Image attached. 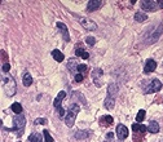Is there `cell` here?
<instances>
[{"mask_svg": "<svg viewBox=\"0 0 163 142\" xmlns=\"http://www.w3.org/2000/svg\"><path fill=\"white\" fill-rule=\"evenodd\" d=\"M2 83H3V87H4V92L8 97H12L16 94V89H17V87H16V80L13 79V76H10V75H3L2 76Z\"/></svg>", "mask_w": 163, "mask_h": 142, "instance_id": "cell-1", "label": "cell"}, {"mask_svg": "<svg viewBox=\"0 0 163 142\" xmlns=\"http://www.w3.org/2000/svg\"><path fill=\"white\" fill-rule=\"evenodd\" d=\"M80 111V107L78 103H73L70 107H69V111L65 116V124H66L69 128H71L75 123V119L78 116V113Z\"/></svg>", "mask_w": 163, "mask_h": 142, "instance_id": "cell-2", "label": "cell"}, {"mask_svg": "<svg viewBox=\"0 0 163 142\" xmlns=\"http://www.w3.org/2000/svg\"><path fill=\"white\" fill-rule=\"evenodd\" d=\"M26 125V116L24 114H19V115H16L14 119H13V128H10L9 130H18V136H22V132H24V128Z\"/></svg>", "mask_w": 163, "mask_h": 142, "instance_id": "cell-3", "label": "cell"}, {"mask_svg": "<svg viewBox=\"0 0 163 142\" xmlns=\"http://www.w3.org/2000/svg\"><path fill=\"white\" fill-rule=\"evenodd\" d=\"M141 8L146 12H155L158 9H163V0L157 2V0H144L141 2Z\"/></svg>", "mask_w": 163, "mask_h": 142, "instance_id": "cell-4", "label": "cell"}, {"mask_svg": "<svg viewBox=\"0 0 163 142\" xmlns=\"http://www.w3.org/2000/svg\"><path fill=\"white\" fill-rule=\"evenodd\" d=\"M66 97V92L65 91H61L58 94H57V97L54 98V101H53V106L57 108V111H58V115H60V118H63V116H66L65 115V110L62 108V100Z\"/></svg>", "mask_w": 163, "mask_h": 142, "instance_id": "cell-5", "label": "cell"}, {"mask_svg": "<svg viewBox=\"0 0 163 142\" xmlns=\"http://www.w3.org/2000/svg\"><path fill=\"white\" fill-rule=\"evenodd\" d=\"M160 89H162V83L158 79H153V80H150V83L146 87H144V93L145 94L155 93V92H158Z\"/></svg>", "mask_w": 163, "mask_h": 142, "instance_id": "cell-6", "label": "cell"}, {"mask_svg": "<svg viewBox=\"0 0 163 142\" xmlns=\"http://www.w3.org/2000/svg\"><path fill=\"white\" fill-rule=\"evenodd\" d=\"M78 21L79 24L88 31H95L97 29V25L93 22V21H91L90 18H85V17H78Z\"/></svg>", "mask_w": 163, "mask_h": 142, "instance_id": "cell-7", "label": "cell"}, {"mask_svg": "<svg viewBox=\"0 0 163 142\" xmlns=\"http://www.w3.org/2000/svg\"><path fill=\"white\" fill-rule=\"evenodd\" d=\"M102 75H104V71L101 70V69H95L93 71H92V80H93V83H95V85L96 87H100L102 85Z\"/></svg>", "mask_w": 163, "mask_h": 142, "instance_id": "cell-8", "label": "cell"}, {"mask_svg": "<svg viewBox=\"0 0 163 142\" xmlns=\"http://www.w3.org/2000/svg\"><path fill=\"white\" fill-rule=\"evenodd\" d=\"M56 27H57V30L61 32L62 39L66 41V43H69V41H70V35H69V31H68V26L65 25V24H62V22H57Z\"/></svg>", "mask_w": 163, "mask_h": 142, "instance_id": "cell-9", "label": "cell"}, {"mask_svg": "<svg viewBox=\"0 0 163 142\" xmlns=\"http://www.w3.org/2000/svg\"><path fill=\"white\" fill-rule=\"evenodd\" d=\"M117 137L121 141H123V139H126L128 137V129H127L126 125H123V124H118L117 125Z\"/></svg>", "mask_w": 163, "mask_h": 142, "instance_id": "cell-10", "label": "cell"}, {"mask_svg": "<svg viewBox=\"0 0 163 142\" xmlns=\"http://www.w3.org/2000/svg\"><path fill=\"white\" fill-rule=\"evenodd\" d=\"M101 5H102L101 0H90V2L87 3V12H95V10H97Z\"/></svg>", "mask_w": 163, "mask_h": 142, "instance_id": "cell-11", "label": "cell"}, {"mask_svg": "<svg viewBox=\"0 0 163 142\" xmlns=\"http://www.w3.org/2000/svg\"><path fill=\"white\" fill-rule=\"evenodd\" d=\"M78 66H79V63H78L77 60H75V58H69V61H68V70H70V72L74 76L78 74Z\"/></svg>", "mask_w": 163, "mask_h": 142, "instance_id": "cell-12", "label": "cell"}, {"mask_svg": "<svg viewBox=\"0 0 163 142\" xmlns=\"http://www.w3.org/2000/svg\"><path fill=\"white\" fill-rule=\"evenodd\" d=\"M157 69V62L154 60H148L145 62V67H144V72L145 74H150V72H153L154 70Z\"/></svg>", "mask_w": 163, "mask_h": 142, "instance_id": "cell-13", "label": "cell"}, {"mask_svg": "<svg viewBox=\"0 0 163 142\" xmlns=\"http://www.w3.org/2000/svg\"><path fill=\"white\" fill-rule=\"evenodd\" d=\"M105 108H107V110H111V108H114L115 106V97H111V96H107L105 98Z\"/></svg>", "mask_w": 163, "mask_h": 142, "instance_id": "cell-14", "label": "cell"}, {"mask_svg": "<svg viewBox=\"0 0 163 142\" xmlns=\"http://www.w3.org/2000/svg\"><path fill=\"white\" fill-rule=\"evenodd\" d=\"M75 54H77L78 57H82L83 60H88V58H90V54L87 53L80 45H79V47L77 45V48H75Z\"/></svg>", "mask_w": 163, "mask_h": 142, "instance_id": "cell-15", "label": "cell"}, {"mask_svg": "<svg viewBox=\"0 0 163 142\" xmlns=\"http://www.w3.org/2000/svg\"><path fill=\"white\" fill-rule=\"evenodd\" d=\"M148 132L150 133H158L159 132V124L158 122H154V120H151L148 125Z\"/></svg>", "mask_w": 163, "mask_h": 142, "instance_id": "cell-16", "label": "cell"}, {"mask_svg": "<svg viewBox=\"0 0 163 142\" xmlns=\"http://www.w3.org/2000/svg\"><path fill=\"white\" fill-rule=\"evenodd\" d=\"M74 137L77 139H85L90 137V130H77L74 133Z\"/></svg>", "mask_w": 163, "mask_h": 142, "instance_id": "cell-17", "label": "cell"}, {"mask_svg": "<svg viewBox=\"0 0 163 142\" xmlns=\"http://www.w3.org/2000/svg\"><path fill=\"white\" fill-rule=\"evenodd\" d=\"M132 130H133V132H136V133H145L148 130V127L143 125L141 123H136V124L132 125Z\"/></svg>", "mask_w": 163, "mask_h": 142, "instance_id": "cell-18", "label": "cell"}, {"mask_svg": "<svg viewBox=\"0 0 163 142\" xmlns=\"http://www.w3.org/2000/svg\"><path fill=\"white\" fill-rule=\"evenodd\" d=\"M27 142H43V137L40 133L38 132H34V133H31L27 138Z\"/></svg>", "mask_w": 163, "mask_h": 142, "instance_id": "cell-19", "label": "cell"}, {"mask_svg": "<svg viewBox=\"0 0 163 142\" xmlns=\"http://www.w3.org/2000/svg\"><path fill=\"white\" fill-rule=\"evenodd\" d=\"M117 93H118V87H117V84L111 83L107 87V96H111V97L117 98Z\"/></svg>", "mask_w": 163, "mask_h": 142, "instance_id": "cell-20", "label": "cell"}, {"mask_svg": "<svg viewBox=\"0 0 163 142\" xmlns=\"http://www.w3.org/2000/svg\"><path fill=\"white\" fill-rule=\"evenodd\" d=\"M100 122H101V125L106 127V125H111L113 122H114V119H113V116H110V115H105V116H102V118L100 119Z\"/></svg>", "mask_w": 163, "mask_h": 142, "instance_id": "cell-21", "label": "cell"}, {"mask_svg": "<svg viewBox=\"0 0 163 142\" xmlns=\"http://www.w3.org/2000/svg\"><path fill=\"white\" fill-rule=\"evenodd\" d=\"M52 57L56 60L57 62H62V61L65 60V56H63V54H62L58 49H53V50H52Z\"/></svg>", "mask_w": 163, "mask_h": 142, "instance_id": "cell-22", "label": "cell"}, {"mask_svg": "<svg viewBox=\"0 0 163 142\" xmlns=\"http://www.w3.org/2000/svg\"><path fill=\"white\" fill-rule=\"evenodd\" d=\"M10 110H12L14 114H17V115H19V114H22V106H21L18 102H14V103H12V106H10Z\"/></svg>", "mask_w": 163, "mask_h": 142, "instance_id": "cell-23", "label": "cell"}, {"mask_svg": "<svg viewBox=\"0 0 163 142\" xmlns=\"http://www.w3.org/2000/svg\"><path fill=\"white\" fill-rule=\"evenodd\" d=\"M146 19H148L146 13H144V12L135 13V21H136V22H144V21H146Z\"/></svg>", "mask_w": 163, "mask_h": 142, "instance_id": "cell-24", "label": "cell"}, {"mask_svg": "<svg viewBox=\"0 0 163 142\" xmlns=\"http://www.w3.org/2000/svg\"><path fill=\"white\" fill-rule=\"evenodd\" d=\"M22 84H24L25 87H30V85L32 84V76H31L29 72H26V74L24 75V78H22Z\"/></svg>", "mask_w": 163, "mask_h": 142, "instance_id": "cell-25", "label": "cell"}, {"mask_svg": "<svg viewBox=\"0 0 163 142\" xmlns=\"http://www.w3.org/2000/svg\"><path fill=\"white\" fill-rule=\"evenodd\" d=\"M144 119H145V110H140V111L137 113V115H136V122H137V123H141Z\"/></svg>", "mask_w": 163, "mask_h": 142, "instance_id": "cell-26", "label": "cell"}, {"mask_svg": "<svg viewBox=\"0 0 163 142\" xmlns=\"http://www.w3.org/2000/svg\"><path fill=\"white\" fill-rule=\"evenodd\" d=\"M47 123H48V120L47 119H44V118H38V119H35V122H34V124L35 125H47Z\"/></svg>", "mask_w": 163, "mask_h": 142, "instance_id": "cell-27", "label": "cell"}, {"mask_svg": "<svg viewBox=\"0 0 163 142\" xmlns=\"http://www.w3.org/2000/svg\"><path fill=\"white\" fill-rule=\"evenodd\" d=\"M43 136H44V142H53V138L48 130H43Z\"/></svg>", "mask_w": 163, "mask_h": 142, "instance_id": "cell-28", "label": "cell"}, {"mask_svg": "<svg viewBox=\"0 0 163 142\" xmlns=\"http://www.w3.org/2000/svg\"><path fill=\"white\" fill-rule=\"evenodd\" d=\"M87 70H88V67H87V65H84V63H80L79 66H78V74H85L87 72Z\"/></svg>", "mask_w": 163, "mask_h": 142, "instance_id": "cell-29", "label": "cell"}, {"mask_svg": "<svg viewBox=\"0 0 163 142\" xmlns=\"http://www.w3.org/2000/svg\"><path fill=\"white\" fill-rule=\"evenodd\" d=\"M85 43L88 45H95L96 44V39L92 38V36H88V38H85Z\"/></svg>", "mask_w": 163, "mask_h": 142, "instance_id": "cell-30", "label": "cell"}, {"mask_svg": "<svg viewBox=\"0 0 163 142\" xmlns=\"http://www.w3.org/2000/svg\"><path fill=\"white\" fill-rule=\"evenodd\" d=\"M74 79H75V82H77V83H80V82H83V75L82 74H77L74 76Z\"/></svg>", "mask_w": 163, "mask_h": 142, "instance_id": "cell-31", "label": "cell"}, {"mask_svg": "<svg viewBox=\"0 0 163 142\" xmlns=\"http://www.w3.org/2000/svg\"><path fill=\"white\" fill-rule=\"evenodd\" d=\"M9 69H10V66H9V63H4V65H3V67H2L3 72H8V71H9Z\"/></svg>", "mask_w": 163, "mask_h": 142, "instance_id": "cell-32", "label": "cell"}, {"mask_svg": "<svg viewBox=\"0 0 163 142\" xmlns=\"http://www.w3.org/2000/svg\"><path fill=\"white\" fill-rule=\"evenodd\" d=\"M106 138H107V139H111V138H113V133H111V132L106 133Z\"/></svg>", "mask_w": 163, "mask_h": 142, "instance_id": "cell-33", "label": "cell"}]
</instances>
